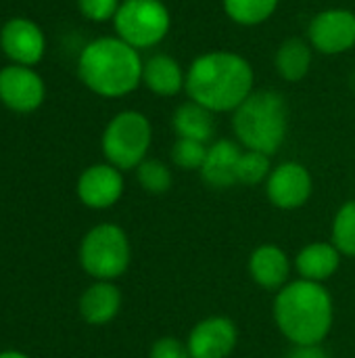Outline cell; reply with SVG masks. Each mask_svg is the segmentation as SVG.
Wrapping results in <instances>:
<instances>
[{
	"label": "cell",
	"instance_id": "cell-11",
	"mask_svg": "<svg viewBox=\"0 0 355 358\" xmlns=\"http://www.w3.org/2000/svg\"><path fill=\"white\" fill-rule=\"evenodd\" d=\"M0 101L13 111L29 113L44 101V82L25 65H8L0 71Z\"/></svg>",
	"mask_w": 355,
	"mask_h": 358
},
{
	"label": "cell",
	"instance_id": "cell-22",
	"mask_svg": "<svg viewBox=\"0 0 355 358\" xmlns=\"http://www.w3.org/2000/svg\"><path fill=\"white\" fill-rule=\"evenodd\" d=\"M331 241L341 256L355 258V199L345 201L337 210L331 227Z\"/></svg>",
	"mask_w": 355,
	"mask_h": 358
},
{
	"label": "cell",
	"instance_id": "cell-29",
	"mask_svg": "<svg viewBox=\"0 0 355 358\" xmlns=\"http://www.w3.org/2000/svg\"><path fill=\"white\" fill-rule=\"evenodd\" d=\"M0 358H27L25 355H21V352H2Z\"/></svg>",
	"mask_w": 355,
	"mask_h": 358
},
{
	"label": "cell",
	"instance_id": "cell-15",
	"mask_svg": "<svg viewBox=\"0 0 355 358\" xmlns=\"http://www.w3.org/2000/svg\"><path fill=\"white\" fill-rule=\"evenodd\" d=\"M241 145L230 141V138H220L213 141L207 147V157L201 166V178L211 187V189H230L234 187L236 180V168L241 159Z\"/></svg>",
	"mask_w": 355,
	"mask_h": 358
},
{
	"label": "cell",
	"instance_id": "cell-20",
	"mask_svg": "<svg viewBox=\"0 0 355 358\" xmlns=\"http://www.w3.org/2000/svg\"><path fill=\"white\" fill-rule=\"evenodd\" d=\"M274 63L282 80L299 82L312 67V44L301 38H289L278 46Z\"/></svg>",
	"mask_w": 355,
	"mask_h": 358
},
{
	"label": "cell",
	"instance_id": "cell-10",
	"mask_svg": "<svg viewBox=\"0 0 355 358\" xmlns=\"http://www.w3.org/2000/svg\"><path fill=\"white\" fill-rule=\"evenodd\" d=\"M239 344V329L232 319L216 315L199 321L186 340L190 358H228Z\"/></svg>",
	"mask_w": 355,
	"mask_h": 358
},
{
	"label": "cell",
	"instance_id": "cell-21",
	"mask_svg": "<svg viewBox=\"0 0 355 358\" xmlns=\"http://www.w3.org/2000/svg\"><path fill=\"white\" fill-rule=\"evenodd\" d=\"M280 0H224L226 15L239 25H259L278 8Z\"/></svg>",
	"mask_w": 355,
	"mask_h": 358
},
{
	"label": "cell",
	"instance_id": "cell-8",
	"mask_svg": "<svg viewBox=\"0 0 355 358\" xmlns=\"http://www.w3.org/2000/svg\"><path fill=\"white\" fill-rule=\"evenodd\" d=\"M308 38L312 48L322 55H343L355 46V13L349 8H326L318 13L310 27Z\"/></svg>",
	"mask_w": 355,
	"mask_h": 358
},
{
	"label": "cell",
	"instance_id": "cell-17",
	"mask_svg": "<svg viewBox=\"0 0 355 358\" xmlns=\"http://www.w3.org/2000/svg\"><path fill=\"white\" fill-rule=\"evenodd\" d=\"M142 84L159 96H174L186 86V73L174 57L159 52L144 61Z\"/></svg>",
	"mask_w": 355,
	"mask_h": 358
},
{
	"label": "cell",
	"instance_id": "cell-23",
	"mask_svg": "<svg viewBox=\"0 0 355 358\" xmlns=\"http://www.w3.org/2000/svg\"><path fill=\"white\" fill-rule=\"evenodd\" d=\"M270 157L272 155H266L262 151H251V149H245L241 153V159H239V168H236V180L241 185H262L268 180L270 172H272V164H270Z\"/></svg>",
	"mask_w": 355,
	"mask_h": 358
},
{
	"label": "cell",
	"instance_id": "cell-3",
	"mask_svg": "<svg viewBox=\"0 0 355 358\" xmlns=\"http://www.w3.org/2000/svg\"><path fill=\"white\" fill-rule=\"evenodd\" d=\"M142 65L138 50L121 38H98L82 50L77 71L92 92L117 99L142 84Z\"/></svg>",
	"mask_w": 355,
	"mask_h": 358
},
{
	"label": "cell",
	"instance_id": "cell-1",
	"mask_svg": "<svg viewBox=\"0 0 355 358\" xmlns=\"http://www.w3.org/2000/svg\"><path fill=\"white\" fill-rule=\"evenodd\" d=\"M186 94L211 113L236 111L253 92V67L230 50H211L197 57L186 71Z\"/></svg>",
	"mask_w": 355,
	"mask_h": 358
},
{
	"label": "cell",
	"instance_id": "cell-2",
	"mask_svg": "<svg viewBox=\"0 0 355 358\" xmlns=\"http://www.w3.org/2000/svg\"><path fill=\"white\" fill-rule=\"evenodd\" d=\"M274 323L293 344H322L333 329L335 302L324 283L289 281L274 298Z\"/></svg>",
	"mask_w": 355,
	"mask_h": 358
},
{
	"label": "cell",
	"instance_id": "cell-12",
	"mask_svg": "<svg viewBox=\"0 0 355 358\" xmlns=\"http://www.w3.org/2000/svg\"><path fill=\"white\" fill-rule=\"evenodd\" d=\"M77 195L84 206L92 210H105L119 201L123 195V176L111 164H96L84 170L77 180Z\"/></svg>",
	"mask_w": 355,
	"mask_h": 358
},
{
	"label": "cell",
	"instance_id": "cell-19",
	"mask_svg": "<svg viewBox=\"0 0 355 358\" xmlns=\"http://www.w3.org/2000/svg\"><path fill=\"white\" fill-rule=\"evenodd\" d=\"M174 130L178 134V138H190V141H199V143H209L216 134V120L213 113L209 109H205L203 105L195 103V101H186L182 103L172 117Z\"/></svg>",
	"mask_w": 355,
	"mask_h": 358
},
{
	"label": "cell",
	"instance_id": "cell-14",
	"mask_svg": "<svg viewBox=\"0 0 355 358\" xmlns=\"http://www.w3.org/2000/svg\"><path fill=\"white\" fill-rule=\"evenodd\" d=\"M249 275L259 287L278 292L291 281V260L282 248L264 243L249 256Z\"/></svg>",
	"mask_w": 355,
	"mask_h": 358
},
{
	"label": "cell",
	"instance_id": "cell-18",
	"mask_svg": "<svg viewBox=\"0 0 355 358\" xmlns=\"http://www.w3.org/2000/svg\"><path fill=\"white\" fill-rule=\"evenodd\" d=\"M121 308V294L111 281H98L90 285L82 300H80V313L84 321L90 325H105L117 317Z\"/></svg>",
	"mask_w": 355,
	"mask_h": 358
},
{
	"label": "cell",
	"instance_id": "cell-13",
	"mask_svg": "<svg viewBox=\"0 0 355 358\" xmlns=\"http://www.w3.org/2000/svg\"><path fill=\"white\" fill-rule=\"evenodd\" d=\"M0 46L8 59L19 65H33L44 55V34L42 29L27 19H10L0 31Z\"/></svg>",
	"mask_w": 355,
	"mask_h": 358
},
{
	"label": "cell",
	"instance_id": "cell-25",
	"mask_svg": "<svg viewBox=\"0 0 355 358\" xmlns=\"http://www.w3.org/2000/svg\"><path fill=\"white\" fill-rule=\"evenodd\" d=\"M207 147L205 143L190 141V138H178L172 147V162L180 170H201L205 157H207Z\"/></svg>",
	"mask_w": 355,
	"mask_h": 358
},
{
	"label": "cell",
	"instance_id": "cell-6",
	"mask_svg": "<svg viewBox=\"0 0 355 358\" xmlns=\"http://www.w3.org/2000/svg\"><path fill=\"white\" fill-rule=\"evenodd\" d=\"M130 239L117 224L105 222L88 231L80 248L84 271L98 281H113L130 266Z\"/></svg>",
	"mask_w": 355,
	"mask_h": 358
},
{
	"label": "cell",
	"instance_id": "cell-26",
	"mask_svg": "<svg viewBox=\"0 0 355 358\" xmlns=\"http://www.w3.org/2000/svg\"><path fill=\"white\" fill-rule=\"evenodd\" d=\"M119 0H77V6L82 10V15L90 21H107L113 19L117 8H119Z\"/></svg>",
	"mask_w": 355,
	"mask_h": 358
},
{
	"label": "cell",
	"instance_id": "cell-24",
	"mask_svg": "<svg viewBox=\"0 0 355 358\" xmlns=\"http://www.w3.org/2000/svg\"><path fill=\"white\" fill-rule=\"evenodd\" d=\"M136 178H138L140 187L151 195L167 193L174 182L167 164H163L161 159H149V157L136 168Z\"/></svg>",
	"mask_w": 355,
	"mask_h": 358
},
{
	"label": "cell",
	"instance_id": "cell-5",
	"mask_svg": "<svg viewBox=\"0 0 355 358\" xmlns=\"http://www.w3.org/2000/svg\"><path fill=\"white\" fill-rule=\"evenodd\" d=\"M153 128L144 113L121 111L117 113L103 134V153L117 170L138 168L151 149Z\"/></svg>",
	"mask_w": 355,
	"mask_h": 358
},
{
	"label": "cell",
	"instance_id": "cell-7",
	"mask_svg": "<svg viewBox=\"0 0 355 358\" xmlns=\"http://www.w3.org/2000/svg\"><path fill=\"white\" fill-rule=\"evenodd\" d=\"M113 23L117 38L140 50L157 46L169 34L172 15L161 0H123Z\"/></svg>",
	"mask_w": 355,
	"mask_h": 358
},
{
	"label": "cell",
	"instance_id": "cell-4",
	"mask_svg": "<svg viewBox=\"0 0 355 358\" xmlns=\"http://www.w3.org/2000/svg\"><path fill=\"white\" fill-rule=\"evenodd\" d=\"M289 128V109L280 92L257 90L251 92L236 111H232V130L239 145L251 151L274 155Z\"/></svg>",
	"mask_w": 355,
	"mask_h": 358
},
{
	"label": "cell",
	"instance_id": "cell-9",
	"mask_svg": "<svg viewBox=\"0 0 355 358\" xmlns=\"http://www.w3.org/2000/svg\"><path fill=\"white\" fill-rule=\"evenodd\" d=\"M314 191L310 170L299 162H285L272 168L266 180V195L278 210H299L308 203Z\"/></svg>",
	"mask_w": 355,
	"mask_h": 358
},
{
	"label": "cell",
	"instance_id": "cell-16",
	"mask_svg": "<svg viewBox=\"0 0 355 358\" xmlns=\"http://www.w3.org/2000/svg\"><path fill=\"white\" fill-rule=\"evenodd\" d=\"M293 266L299 279L326 283L341 266V252L333 245V241H314L297 252Z\"/></svg>",
	"mask_w": 355,
	"mask_h": 358
},
{
	"label": "cell",
	"instance_id": "cell-28",
	"mask_svg": "<svg viewBox=\"0 0 355 358\" xmlns=\"http://www.w3.org/2000/svg\"><path fill=\"white\" fill-rule=\"evenodd\" d=\"M285 358H331L322 344H303V346H291Z\"/></svg>",
	"mask_w": 355,
	"mask_h": 358
},
{
	"label": "cell",
	"instance_id": "cell-27",
	"mask_svg": "<svg viewBox=\"0 0 355 358\" xmlns=\"http://www.w3.org/2000/svg\"><path fill=\"white\" fill-rule=\"evenodd\" d=\"M149 358H190V352L186 348V342L165 336V338H159L151 346Z\"/></svg>",
	"mask_w": 355,
	"mask_h": 358
}]
</instances>
